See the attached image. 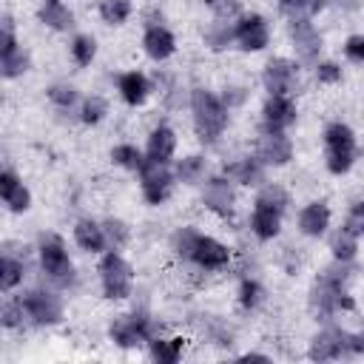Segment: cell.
<instances>
[{"mask_svg":"<svg viewBox=\"0 0 364 364\" xmlns=\"http://www.w3.org/2000/svg\"><path fill=\"white\" fill-rule=\"evenodd\" d=\"M191 108H193V122H196L199 139L202 142H213L228 125V105L222 100H216L210 91L196 88L191 94Z\"/></svg>","mask_w":364,"mask_h":364,"instance_id":"obj_1","label":"cell"},{"mask_svg":"<svg viewBox=\"0 0 364 364\" xmlns=\"http://www.w3.org/2000/svg\"><path fill=\"white\" fill-rule=\"evenodd\" d=\"M324 145H327V168L333 173H347L353 159H355V136L344 122H333L324 131Z\"/></svg>","mask_w":364,"mask_h":364,"instance_id":"obj_2","label":"cell"},{"mask_svg":"<svg viewBox=\"0 0 364 364\" xmlns=\"http://www.w3.org/2000/svg\"><path fill=\"white\" fill-rule=\"evenodd\" d=\"M100 279H102V290H105V296L108 299H125L128 293H131V279H134V273H131V264L119 256V253H108V256H102V262H100Z\"/></svg>","mask_w":364,"mask_h":364,"instance_id":"obj_3","label":"cell"},{"mask_svg":"<svg viewBox=\"0 0 364 364\" xmlns=\"http://www.w3.org/2000/svg\"><path fill=\"white\" fill-rule=\"evenodd\" d=\"M40 262H43V270L51 282H57V284H71L74 282V267H71L68 253H65V247L57 236H46L40 242Z\"/></svg>","mask_w":364,"mask_h":364,"instance_id":"obj_4","label":"cell"},{"mask_svg":"<svg viewBox=\"0 0 364 364\" xmlns=\"http://www.w3.org/2000/svg\"><path fill=\"white\" fill-rule=\"evenodd\" d=\"M139 173H142V193H145V199L151 205H162L171 196V171L165 168V162L148 156L142 162Z\"/></svg>","mask_w":364,"mask_h":364,"instance_id":"obj_5","label":"cell"},{"mask_svg":"<svg viewBox=\"0 0 364 364\" xmlns=\"http://www.w3.org/2000/svg\"><path fill=\"white\" fill-rule=\"evenodd\" d=\"M20 301L26 304V313L37 324H57L63 318V301L48 290H28Z\"/></svg>","mask_w":364,"mask_h":364,"instance_id":"obj_6","label":"cell"},{"mask_svg":"<svg viewBox=\"0 0 364 364\" xmlns=\"http://www.w3.org/2000/svg\"><path fill=\"white\" fill-rule=\"evenodd\" d=\"M347 350H355L353 336H347V333H341V330H336V327H327V330H321V333L313 338V344H310V358L327 361V358L344 355Z\"/></svg>","mask_w":364,"mask_h":364,"instance_id":"obj_7","label":"cell"},{"mask_svg":"<svg viewBox=\"0 0 364 364\" xmlns=\"http://www.w3.org/2000/svg\"><path fill=\"white\" fill-rule=\"evenodd\" d=\"M296 85V65L284 57H276L264 65V88L270 97H287Z\"/></svg>","mask_w":364,"mask_h":364,"instance_id":"obj_8","label":"cell"},{"mask_svg":"<svg viewBox=\"0 0 364 364\" xmlns=\"http://www.w3.org/2000/svg\"><path fill=\"white\" fill-rule=\"evenodd\" d=\"M290 40H293L296 54H299L304 63H313V60L318 57L321 37H318V31L307 23V17H304V20H293V23H290Z\"/></svg>","mask_w":364,"mask_h":364,"instance_id":"obj_9","label":"cell"},{"mask_svg":"<svg viewBox=\"0 0 364 364\" xmlns=\"http://www.w3.org/2000/svg\"><path fill=\"white\" fill-rule=\"evenodd\" d=\"M290 156H293V145H290L287 136H282V131H267L259 139V151H256L259 162H264V165H284Z\"/></svg>","mask_w":364,"mask_h":364,"instance_id":"obj_10","label":"cell"},{"mask_svg":"<svg viewBox=\"0 0 364 364\" xmlns=\"http://www.w3.org/2000/svg\"><path fill=\"white\" fill-rule=\"evenodd\" d=\"M191 259H193L199 267H205V270H219V267H225V264L230 262V250H228L222 242L210 239V236H199Z\"/></svg>","mask_w":364,"mask_h":364,"instance_id":"obj_11","label":"cell"},{"mask_svg":"<svg viewBox=\"0 0 364 364\" xmlns=\"http://www.w3.org/2000/svg\"><path fill=\"white\" fill-rule=\"evenodd\" d=\"M267 23L259 17V14H250V17H242L239 26H236V40L245 51H262L267 46Z\"/></svg>","mask_w":364,"mask_h":364,"instance_id":"obj_12","label":"cell"},{"mask_svg":"<svg viewBox=\"0 0 364 364\" xmlns=\"http://www.w3.org/2000/svg\"><path fill=\"white\" fill-rule=\"evenodd\" d=\"M296 122V105L290 97H270L264 105V125L267 131H282Z\"/></svg>","mask_w":364,"mask_h":364,"instance_id":"obj_13","label":"cell"},{"mask_svg":"<svg viewBox=\"0 0 364 364\" xmlns=\"http://www.w3.org/2000/svg\"><path fill=\"white\" fill-rule=\"evenodd\" d=\"M0 193H3V202H6L14 213L26 210V208H28V202H31L28 191L23 188V182L17 179V173H14V171H3V173H0Z\"/></svg>","mask_w":364,"mask_h":364,"instance_id":"obj_14","label":"cell"},{"mask_svg":"<svg viewBox=\"0 0 364 364\" xmlns=\"http://www.w3.org/2000/svg\"><path fill=\"white\" fill-rule=\"evenodd\" d=\"M205 205L210 208V210H216V213H230L233 210V188H230V182L228 179H222V176H216V179H210L208 185H205Z\"/></svg>","mask_w":364,"mask_h":364,"instance_id":"obj_15","label":"cell"},{"mask_svg":"<svg viewBox=\"0 0 364 364\" xmlns=\"http://www.w3.org/2000/svg\"><path fill=\"white\" fill-rule=\"evenodd\" d=\"M142 46H145V54H148L151 60H165V57L173 54V46H176V43H173V34H171L168 28L151 26V28L145 31Z\"/></svg>","mask_w":364,"mask_h":364,"instance_id":"obj_16","label":"cell"},{"mask_svg":"<svg viewBox=\"0 0 364 364\" xmlns=\"http://www.w3.org/2000/svg\"><path fill=\"white\" fill-rule=\"evenodd\" d=\"M327 225H330V210H327L324 202H310V205L299 213V228H301V233H307V236H321V233L327 230Z\"/></svg>","mask_w":364,"mask_h":364,"instance_id":"obj_17","label":"cell"},{"mask_svg":"<svg viewBox=\"0 0 364 364\" xmlns=\"http://www.w3.org/2000/svg\"><path fill=\"white\" fill-rule=\"evenodd\" d=\"M250 225H253V233L259 239H273L279 233V225H282V210L267 208V205H256Z\"/></svg>","mask_w":364,"mask_h":364,"instance_id":"obj_18","label":"cell"},{"mask_svg":"<svg viewBox=\"0 0 364 364\" xmlns=\"http://www.w3.org/2000/svg\"><path fill=\"white\" fill-rule=\"evenodd\" d=\"M74 239H77V245H80L82 250H91V253H97V250H102V247L108 245L102 225H97V222H91V219L77 222V228H74Z\"/></svg>","mask_w":364,"mask_h":364,"instance_id":"obj_19","label":"cell"},{"mask_svg":"<svg viewBox=\"0 0 364 364\" xmlns=\"http://www.w3.org/2000/svg\"><path fill=\"white\" fill-rule=\"evenodd\" d=\"M173 148H176V136L171 128H154L151 136H148V156L151 159H159V162H168L173 156Z\"/></svg>","mask_w":364,"mask_h":364,"instance_id":"obj_20","label":"cell"},{"mask_svg":"<svg viewBox=\"0 0 364 364\" xmlns=\"http://www.w3.org/2000/svg\"><path fill=\"white\" fill-rule=\"evenodd\" d=\"M225 176L233 179V182H242V185H259L264 173H262L259 159H239V162H230L225 168Z\"/></svg>","mask_w":364,"mask_h":364,"instance_id":"obj_21","label":"cell"},{"mask_svg":"<svg viewBox=\"0 0 364 364\" xmlns=\"http://www.w3.org/2000/svg\"><path fill=\"white\" fill-rule=\"evenodd\" d=\"M119 91H122L128 105H142L148 97V80L139 71H128L119 77Z\"/></svg>","mask_w":364,"mask_h":364,"instance_id":"obj_22","label":"cell"},{"mask_svg":"<svg viewBox=\"0 0 364 364\" xmlns=\"http://www.w3.org/2000/svg\"><path fill=\"white\" fill-rule=\"evenodd\" d=\"M40 20L46 26H51V28H68L74 17H71V11L60 0H46L43 9H40Z\"/></svg>","mask_w":364,"mask_h":364,"instance_id":"obj_23","label":"cell"},{"mask_svg":"<svg viewBox=\"0 0 364 364\" xmlns=\"http://www.w3.org/2000/svg\"><path fill=\"white\" fill-rule=\"evenodd\" d=\"M236 37V28L228 23V20H213L210 26H208V31H205V43L213 48V51H219V48H225V46H230V40Z\"/></svg>","mask_w":364,"mask_h":364,"instance_id":"obj_24","label":"cell"},{"mask_svg":"<svg viewBox=\"0 0 364 364\" xmlns=\"http://www.w3.org/2000/svg\"><path fill=\"white\" fill-rule=\"evenodd\" d=\"M151 353H154V358L156 361H162V364H173L179 355H182V338H154L151 341Z\"/></svg>","mask_w":364,"mask_h":364,"instance_id":"obj_25","label":"cell"},{"mask_svg":"<svg viewBox=\"0 0 364 364\" xmlns=\"http://www.w3.org/2000/svg\"><path fill=\"white\" fill-rule=\"evenodd\" d=\"M100 14H102V20H105V23L119 26V23H125V20H128L131 6H128V0H102V3H100Z\"/></svg>","mask_w":364,"mask_h":364,"instance_id":"obj_26","label":"cell"},{"mask_svg":"<svg viewBox=\"0 0 364 364\" xmlns=\"http://www.w3.org/2000/svg\"><path fill=\"white\" fill-rule=\"evenodd\" d=\"M20 279H23V262H17V259H11L6 253L3 262H0V287L3 290H11Z\"/></svg>","mask_w":364,"mask_h":364,"instance_id":"obj_27","label":"cell"},{"mask_svg":"<svg viewBox=\"0 0 364 364\" xmlns=\"http://www.w3.org/2000/svg\"><path fill=\"white\" fill-rule=\"evenodd\" d=\"M324 6V0H282V9L293 17V20H304L310 14H316Z\"/></svg>","mask_w":364,"mask_h":364,"instance_id":"obj_28","label":"cell"},{"mask_svg":"<svg viewBox=\"0 0 364 364\" xmlns=\"http://www.w3.org/2000/svg\"><path fill=\"white\" fill-rule=\"evenodd\" d=\"M111 159L117 162V165H122V168H131V171H139L142 168V154L134 148V145H117L114 151H111Z\"/></svg>","mask_w":364,"mask_h":364,"instance_id":"obj_29","label":"cell"},{"mask_svg":"<svg viewBox=\"0 0 364 364\" xmlns=\"http://www.w3.org/2000/svg\"><path fill=\"white\" fill-rule=\"evenodd\" d=\"M205 173V159L202 156H185L179 165H176V176L182 182H199Z\"/></svg>","mask_w":364,"mask_h":364,"instance_id":"obj_30","label":"cell"},{"mask_svg":"<svg viewBox=\"0 0 364 364\" xmlns=\"http://www.w3.org/2000/svg\"><path fill=\"white\" fill-rule=\"evenodd\" d=\"M71 54H74V60H77L80 65H88V63L94 60V54H97V43H94L91 37L80 34V37H74V43H71Z\"/></svg>","mask_w":364,"mask_h":364,"instance_id":"obj_31","label":"cell"},{"mask_svg":"<svg viewBox=\"0 0 364 364\" xmlns=\"http://www.w3.org/2000/svg\"><path fill=\"white\" fill-rule=\"evenodd\" d=\"M256 205H267V208H276V210H284L287 205V193L279 188V185H264L256 196Z\"/></svg>","mask_w":364,"mask_h":364,"instance_id":"obj_32","label":"cell"},{"mask_svg":"<svg viewBox=\"0 0 364 364\" xmlns=\"http://www.w3.org/2000/svg\"><path fill=\"white\" fill-rule=\"evenodd\" d=\"M262 284L259 282H253V279H245L242 282V287H239V301H242V307L245 310H253V307H259L262 304Z\"/></svg>","mask_w":364,"mask_h":364,"instance_id":"obj_33","label":"cell"},{"mask_svg":"<svg viewBox=\"0 0 364 364\" xmlns=\"http://www.w3.org/2000/svg\"><path fill=\"white\" fill-rule=\"evenodd\" d=\"M102 230H105V239H108V245H111L114 250L128 242V228H125V222H119V219H105V222H102Z\"/></svg>","mask_w":364,"mask_h":364,"instance_id":"obj_34","label":"cell"},{"mask_svg":"<svg viewBox=\"0 0 364 364\" xmlns=\"http://www.w3.org/2000/svg\"><path fill=\"white\" fill-rule=\"evenodd\" d=\"M196 239H199L196 230L182 228V230H176V236H173V250H176L182 259H191V256H193V247H196Z\"/></svg>","mask_w":364,"mask_h":364,"instance_id":"obj_35","label":"cell"},{"mask_svg":"<svg viewBox=\"0 0 364 364\" xmlns=\"http://www.w3.org/2000/svg\"><path fill=\"white\" fill-rule=\"evenodd\" d=\"M355 236L353 233H347V230H341L336 239H333V253H336V259L338 262H350L353 256H355Z\"/></svg>","mask_w":364,"mask_h":364,"instance_id":"obj_36","label":"cell"},{"mask_svg":"<svg viewBox=\"0 0 364 364\" xmlns=\"http://www.w3.org/2000/svg\"><path fill=\"white\" fill-rule=\"evenodd\" d=\"M26 68H28V57H26V54H23L20 48L3 57V77H9V80H11V77L23 74Z\"/></svg>","mask_w":364,"mask_h":364,"instance_id":"obj_37","label":"cell"},{"mask_svg":"<svg viewBox=\"0 0 364 364\" xmlns=\"http://www.w3.org/2000/svg\"><path fill=\"white\" fill-rule=\"evenodd\" d=\"M48 97H51V102H57L60 108H71L74 100H77V91H74L71 85L60 82V85H51V88H48Z\"/></svg>","mask_w":364,"mask_h":364,"instance_id":"obj_38","label":"cell"},{"mask_svg":"<svg viewBox=\"0 0 364 364\" xmlns=\"http://www.w3.org/2000/svg\"><path fill=\"white\" fill-rule=\"evenodd\" d=\"M208 3L213 6V11H216L219 20L233 23L239 17V0H208Z\"/></svg>","mask_w":364,"mask_h":364,"instance_id":"obj_39","label":"cell"},{"mask_svg":"<svg viewBox=\"0 0 364 364\" xmlns=\"http://www.w3.org/2000/svg\"><path fill=\"white\" fill-rule=\"evenodd\" d=\"M102 114H105V100L102 97L85 100V105H82V122H100Z\"/></svg>","mask_w":364,"mask_h":364,"instance_id":"obj_40","label":"cell"},{"mask_svg":"<svg viewBox=\"0 0 364 364\" xmlns=\"http://www.w3.org/2000/svg\"><path fill=\"white\" fill-rule=\"evenodd\" d=\"M23 316H28L23 301H9V304L3 307V324H6V327H17V324L23 321Z\"/></svg>","mask_w":364,"mask_h":364,"instance_id":"obj_41","label":"cell"},{"mask_svg":"<svg viewBox=\"0 0 364 364\" xmlns=\"http://www.w3.org/2000/svg\"><path fill=\"white\" fill-rule=\"evenodd\" d=\"M344 230L353 233V236L364 233V202H358V205L350 210V216H347V222H344Z\"/></svg>","mask_w":364,"mask_h":364,"instance_id":"obj_42","label":"cell"},{"mask_svg":"<svg viewBox=\"0 0 364 364\" xmlns=\"http://www.w3.org/2000/svg\"><path fill=\"white\" fill-rule=\"evenodd\" d=\"M316 77H318V82H338L341 80V68L336 63H321L316 68Z\"/></svg>","mask_w":364,"mask_h":364,"instance_id":"obj_43","label":"cell"},{"mask_svg":"<svg viewBox=\"0 0 364 364\" xmlns=\"http://www.w3.org/2000/svg\"><path fill=\"white\" fill-rule=\"evenodd\" d=\"M0 51H3V57H6V54H11V51H17V43H14V34H11V20H9V17H3V37H0Z\"/></svg>","mask_w":364,"mask_h":364,"instance_id":"obj_44","label":"cell"},{"mask_svg":"<svg viewBox=\"0 0 364 364\" xmlns=\"http://www.w3.org/2000/svg\"><path fill=\"white\" fill-rule=\"evenodd\" d=\"M344 51H347L350 60L361 63V60H364V37H350L347 46H344Z\"/></svg>","mask_w":364,"mask_h":364,"instance_id":"obj_45","label":"cell"},{"mask_svg":"<svg viewBox=\"0 0 364 364\" xmlns=\"http://www.w3.org/2000/svg\"><path fill=\"white\" fill-rule=\"evenodd\" d=\"M353 344H355V350H358V353H364V333L353 336Z\"/></svg>","mask_w":364,"mask_h":364,"instance_id":"obj_46","label":"cell"},{"mask_svg":"<svg viewBox=\"0 0 364 364\" xmlns=\"http://www.w3.org/2000/svg\"><path fill=\"white\" fill-rule=\"evenodd\" d=\"M333 3H336V6H341V9H353L358 0H333Z\"/></svg>","mask_w":364,"mask_h":364,"instance_id":"obj_47","label":"cell"}]
</instances>
